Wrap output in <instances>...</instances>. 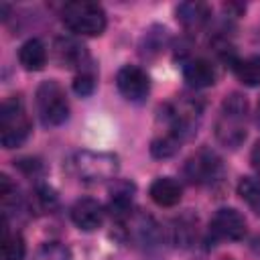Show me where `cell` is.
<instances>
[{
  "label": "cell",
  "mask_w": 260,
  "mask_h": 260,
  "mask_svg": "<svg viewBox=\"0 0 260 260\" xmlns=\"http://www.w3.org/2000/svg\"><path fill=\"white\" fill-rule=\"evenodd\" d=\"M248 114L250 106L242 93L232 91L223 98L219 114L215 118V138L221 146L232 150L242 146L248 136Z\"/></svg>",
  "instance_id": "6da1fadb"
},
{
  "label": "cell",
  "mask_w": 260,
  "mask_h": 260,
  "mask_svg": "<svg viewBox=\"0 0 260 260\" xmlns=\"http://www.w3.org/2000/svg\"><path fill=\"white\" fill-rule=\"evenodd\" d=\"M201 116H203L201 100L191 98V95H181L162 108L160 120L165 124V132L175 134L179 140L185 142L197 132Z\"/></svg>",
  "instance_id": "7a4b0ae2"
},
{
  "label": "cell",
  "mask_w": 260,
  "mask_h": 260,
  "mask_svg": "<svg viewBox=\"0 0 260 260\" xmlns=\"http://www.w3.org/2000/svg\"><path fill=\"white\" fill-rule=\"evenodd\" d=\"M61 20L63 24L79 37H98L106 30V10L98 2L75 0L65 2L61 6Z\"/></svg>",
  "instance_id": "3957f363"
},
{
  "label": "cell",
  "mask_w": 260,
  "mask_h": 260,
  "mask_svg": "<svg viewBox=\"0 0 260 260\" xmlns=\"http://www.w3.org/2000/svg\"><path fill=\"white\" fill-rule=\"evenodd\" d=\"M30 134V118L20 98H6L0 106V142L4 148L20 146Z\"/></svg>",
  "instance_id": "277c9868"
},
{
  "label": "cell",
  "mask_w": 260,
  "mask_h": 260,
  "mask_svg": "<svg viewBox=\"0 0 260 260\" xmlns=\"http://www.w3.org/2000/svg\"><path fill=\"white\" fill-rule=\"evenodd\" d=\"M71 169L81 181L100 183V181H110L118 175L120 160L112 152L79 150L71 156Z\"/></svg>",
  "instance_id": "5b68a950"
},
{
  "label": "cell",
  "mask_w": 260,
  "mask_h": 260,
  "mask_svg": "<svg viewBox=\"0 0 260 260\" xmlns=\"http://www.w3.org/2000/svg\"><path fill=\"white\" fill-rule=\"evenodd\" d=\"M35 106L45 126H61L69 118V100L65 89L55 79H45L35 93Z\"/></svg>",
  "instance_id": "8992f818"
},
{
  "label": "cell",
  "mask_w": 260,
  "mask_h": 260,
  "mask_svg": "<svg viewBox=\"0 0 260 260\" xmlns=\"http://www.w3.org/2000/svg\"><path fill=\"white\" fill-rule=\"evenodd\" d=\"M221 158L209 148H199L197 152H193L183 167L185 179L193 185H211L221 177Z\"/></svg>",
  "instance_id": "52a82bcc"
},
{
  "label": "cell",
  "mask_w": 260,
  "mask_h": 260,
  "mask_svg": "<svg viewBox=\"0 0 260 260\" xmlns=\"http://www.w3.org/2000/svg\"><path fill=\"white\" fill-rule=\"evenodd\" d=\"M120 225H126V234L128 238L140 246L142 250H154L160 246L165 234H162V228L146 213H140V211H132Z\"/></svg>",
  "instance_id": "ba28073f"
},
{
  "label": "cell",
  "mask_w": 260,
  "mask_h": 260,
  "mask_svg": "<svg viewBox=\"0 0 260 260\" xmlns=\"http://www.w3.org/2000/svg\"><path fill=\"white\" fill-rule=\"evenodd\" d=\"M209 236L213 240L238 242L246 236V219L234 207H221L213 213L209 221Z\"/></svg>",
  "instance_id": "9c48e42d"
},
{
  "label": "cell",
  "mask_w": 260,
  "mask_h": 260,
  "mask_svg": "<svg viewBox=\"0 0 260 260\" xmlns=\"http://www.w3.org/2000/svg\"><path fill=\"white\" fill-rule=\"evenodd\" d=\"M116 85H118V91L128 102H134V104L144 102L146 95L150 93V77L146 75L144 69L136 65H124L116 75Z\"/></svg>",
  "instance_id": "30bf717a"
},
{
  "label": "cell",
  "mask_w": 260,
  "mask_h": 260,
  "mask_svg": "<svg viewBox=\"0 0 260 260\" xmlns=\"http://www.w3.org/2000/svg\"><path fill=\"white\" fill-rule=\"evenodd\" d=\"M71 219H73V223L79 230L93 232V230L102 228V223L106 219V209H104V205L100 201L85 197V199H79V201L73 203V207H71Z\"/></svg>",
  "instance_id": "8fae6325"
},
{
  "label": "cell",
  "mask_w": 260,
  "mask_h": 260,
  "mask_svg": "<svg viewBox=\"0 0 260 260\" xmlns=\"http://www.w3.org/2000/svg\"><path fill=\"white\" fill-rule=\"evenodd\" d=\"M55 57L63 67L69 69H87L89 55L87 49L75 39V37H59L55 41Z\"/></svg>",
  "instance_id": "7c38bea8"
},
{
  "label": "cell",
  "mask_w": 260,
  "mask_h": 260,
  "mask_svg": "<svg viewBox=\"0 0 260 260\" xmlns=\"http://www.w3.org/2000/svg\"><path fill=\"white\" fill-rule=\"evenodd\" d=\"M134 183L130 181H114V185L110 187V201H108V211L112 213V217L122 223L132 211V199H134Z\"/></svg>",
  "instance_id": "4fadbf2b"
},
{
  "label": "cell",
  "mask_w": 260,
  "mask_h": 260,
  "mask_svg": "<svg viewBox=\"0 0 260 260\" xmlns=\"http://www.w3.org/2000/svg\"><path fill=\"white\" fill-rule=\"evenodd\" d=\"M183 77L193 89H203L215 83V69L211 61L203 57H191L183 65Z\"/></svg>",
  "instance_id": "5bb4252c"
},
{
  "label": "cell",
  "mask_w": 260,
  "mask_h": 260,
  "mask_svg": "<svg viewBox=\"0 0 260 260\" xmlns=\"http://www.w3.org/2000/svg\"><path fill=\"white\" fill-rule=\"evenodd\" d=\"M211 18V8L205 2H183L177 6V20L189 32L201 30Z\"/></svg>",
  "instance_id": "9a60e30c"
},
{
  "label": "cell",
  "mask_w": 260,
  "mask_h": 260,
  "mask_svg": "<svg viewBox=\"0 0 260 260\" xmlns=\"http://www.w3.org/2000/svg\"><path fill=\"white\" fill-rule=\"evenodd\" d=\"M169 240L173 246L177 248H191L197 240V217H193L191 213H183L179 217H175L169 223Z\"/></svg>",
  "instance_id": "2e32d148"
},
{
  "label": "cell",
  "mask_w": 260,
  "mask_h": 260,
  "mask_svg": "<svg viewBox=\"0 0 260 260\" xmlns=\"http://www.w3.org/2000/svg\"><path fill=\"white\" fill-rule=\"evenodd\" d=\"M148 193L158 207H175L183 197V187L173 177H158L152 181Z\"/></svg>",
  "instance_id": "e0dca14e"
},
{
  "label": "cell",
  "mask_w": 260,
  "mask_h": 260,
  "mask_svg": "<svg viewBox=\"0 0 260 260\" xmlns=\"http://www.w3.org/2000/svg\"><path fill=\"white\" fill-rule=\"evenodd\" d=\"M18 61L26 71H41L47 63V47L41 39H26L18 49Z\"/></svg>",
  "instance_id": "ac0fdd59"
},
{
  "label": "cell",
  "mask_w": 260,
  "mask_h": 260,
  "mask_svg": "<svg viewBox=\"0 0 260 260\" xmlns=\"http://www.w3.org/2000/svg\"><path fill=\"white\" fill-rule=\"evenodd\" d=\"M232 71L248 87L260 85V55H248V57H238L232 63Z\"/></svg>",
  "instance_id": "d6986e66"
},
{
  "label": "cell",
  "mask_w": 260,
  "mask_h": 260,
  "mask_svg": "<svg viewBox=\"0 0 260 260\" xmlns=\"http://www.w3.org/2000/svg\"><path fill=\"white\" fill-rule=\"evenodd\" d=\"M57 205H59V197H57V193H55L53 187H49V185H45V183H39V185L32 189L30 199H28L30 213H37V215L51 213Z\"/></svg>",
  "instance_id": "ffe728a7"
},
{
  "label": "cell",
  "mask_w": 260,
  "mask_h": 260,
  "mask_svg": "<svg viewBox=\"0 0 260 260\" xmlns=\"http://www.w3.org/2000/svg\"><path fill=\"white\" fill-rule=\"evenodd\" d=\"M26 252L24 240L20 236V232L10 230L8 221L4 219V232H2V254L4 260H22Z\"/></svg>",
  "instance_id": "44dd1931"
},
{
  "label": "cell",
  "mask_w": 260,
  "mask_h": 260,
  "mask_svg": "<svg viewBox=\"0 0 260 260\" xmlns=\"http://www.w3.org/2000/svg\"><path fill=\"white\" fill-rule=\"evenodd\" d=\"M181 144H183V140H179L175 134H169V132L162 130L158 136L152 138V142H150V154L154 158H171L173 154L179 152Z\"/></svg>",
  "instance_id": "7402d4cb"
},
{
  "label": "cell",
  "mask_w": 260,
  "mask_h": 260,
  "mask_svg": "<svg viewBox=\"0 0 260 260\" xmlns=\"http://www.w3.org/2000/svg\"><path fill=\"white\" fill-rule=\"evenodd\" d=\"M238 195L256 215H260V177H242L238 183Z\"/></svg>",
  "instance_id": "603a6c76"
},
{
  "label": "cell",
  "mask_w": 260,
  "mask_h": 260,
  "mask_svg": "<svg viewBox=\"0 0 260 260\" xmlns=\"http://www.w3.org/2000/svg\"><path fill=\"white\" fill-rule=\"evenodd\" d=\"M0 201H2V209H4V217H8L12 211H16L20 207V195L16 185L10 181L8 175H0Z\"/></svg>",
  "instance_id": "cb8c5ba5"
},
{
  "label": "cell",
  "mask_w": 260,
  "mask_h": 260,
  "mask_svg": "<svg viewBox=\"0 0 260 260\" xmlns=\"http://www.w3.org/2000/svg\"><path fill=\"white\" fill-rule=\"evenodd\" d=\"M32 260H71V250L61 242H45L39 246Z\"/></svg>",
  "instance_id": "d4e9b609"
},
{
  "label": "cell",
  "mask_w": 260,
  "mask_h": 260,
  "mask_svg": "<svg viewBox=\"0 0 260 260\" xmlns=\"http://www.w3.org/2000/svg\"><path fill=\"white\" fill-rule=\"evenodd\" d=\"M169 39V30L160 28V26H152L144 37H142V53L150 55V53H158Z\"/></svg>",
  "instance_id": "484cf974"
},
{
  "label": "cell",
  "mask_w": 260,
  "mask_h": 260,
  "mask_svg": "<svg viewBox=\"0 0 260 260\" xmlns=\"http://www.w3.org/2000/svg\"><path fill=\"white\" fill-rule=\"evenodd\" d=\"M93 89H95V73L89 69H81L73 79V91L81 98H87L93 93Z\"/></svg>",
  "instance_id": "4316f807"
},
{
  "label": "cell",
  "mask_w": 260,
  "mask_h": 260,
  "mask_svg": "<svg viewBox=\"0 0 260 260\" xmlns=\"http://www.w3.org/2000/svg\"><path fill=\"white\" fill-rule=\"evenodd\" d=\"M16 167H18L24 175H32V177L43 171V165H41L39 158H20V160L16 162Z\"/></svg>",
  "instance_id": "83f0119b"
},
{
  "label": "cell",
  "mask_w": 260,
  "mask_h": 260,
  "mask_svg": "<svg viewBox=\"0 0 260 260\" xmlns=\"http://www.w3.org/2000/svg\"><path fill=\"white\" fill-rule=\"evenodd\" d=\"M250 162H252V167H254V171H258L260 173V138L254 142V146H252V152H250Z\"/></svg>",
  "instance_id": "f1b7e54d"
},
{
  "label": "cell",
  "mask_w": 260,
  "mask_h": 260,
  "mask_svg": "<svg viewBox=\"0 0 260 260\" xmlns=\"http://www.w3.org/2000/svg\"><path fill=\"white\" fill-rule=\"evenodd\" d=\"M256 122L260 126V100H258V106H256Z\"/></svg>",
  "instance_id": "f546056e"
},
{
  "label": "cell",
  "mask_w": 260,
  "mask_h": 260,
  "mask_svg": "<svg viewBox=\"0 0 260 260\" xmlns=\"http://www.w3.org/2000/svg\"><path fill=\"white\" fill-rule=\"evenodd\" d=\"M225 260H232V258H225Z\"/></svg>",
  "instance_id": "4dcf8cb0"
}]
</instances>
